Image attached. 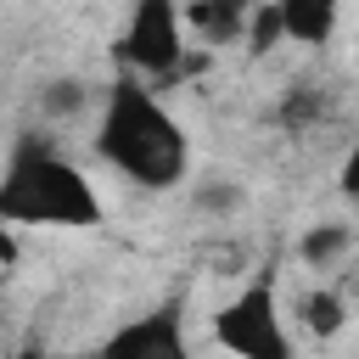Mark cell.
<instances>
[{"label":"cell","instance_id":"obj_5","mask_svg":"<svg viewBox=\"0 0 359 359\" xmlns=\"http://www.w3.org/2000/svg\"><path fill=\"white\" fill-rule=\"evenodd\" d=\"M101 353H112V359H185V331H180V314H174V309L140 314L135 325L112 331V337L101 342Z\"/></svg>","mask_w":359,"mask_h":359},{"label":"cell","instance_id":"obj_6","mask_svg":"<svg viewBox=\"0 0 359 359\" xmlns=\"http://www.w3.org/2000/svg\"><path fill=\"white\" fill-rule=\"evenodd\" d=\"M275 6H280V34L297 45H325L337 34L342 0H275Z\"/></svg>","mask_w":359,"mask_h":359},{"label":"cell","instance_id":"obj_1","mask_svg":"<svg viewBox=\"0 0 359 359\" xmlns=\"http://www.w3.org/2000/svg\"><path fill=\"white\" fill-rule=\"evenodd\" d=\"M95 151L129 185H140V191H174L191 174V140H185V129L129 73L118 84H107L101 123H95Z\"/></svg>","mask_w":359,"mask_h":359},{"label":"cell","instance_id":"obj_9","mask_svg":"<svg viewBox=\"0 0 359 359\" xmlns=\"http://www.w3.org/2000/svg\"><path fill=\"white\" fill-rule=\"evenodd\" d=\"M241 39H247L252 56L275 50V45L286 39V34H280V6H275V0H252V6H247V22H241Z\"/></svg>","mask_w":359,"mask_h":359},{"label":"cell","instance_id":"obj_7","mask_svg":"<svg viewBox=\"0 0 359 359\" xmlns=\"http://www.w3.org/2000/svg\"><path fill=\"white\" fill-rule=\"evenodd\" d=\"M348 252H353V230H348L342 219L314 224V230H303V241H297V258H303L309 269H331V264H342Z\"/></svg>","mask_w":359,"mask_h":359},{"label":"cell","instance_id":"obj_8","mask_svg":"<svg viewBox=\"0 0 359 359\" xmlns=\"http://www.w3.org/2000/svg\"><path fill=\"white\" fill-rule=\"evenodd\" d=\"M297 320L314 331V337H337L342 331V320H348V303H342V292H303L297 297Z\"/></svg>","mask_w":359,"mask_h":359},{"label":"cell","instance_id":"obj_12","mask_svg":"<svg viewBox=\"0 0 359 359\" xmlns=\"http://www.w3.org/2000/svg\"><path fill=\"white\" fill-rule=\"evenodd\" d=\"M0 264H17V241H11V224H0Z\"/></svg>","mask_w":359,"mask_h":359},{"label":"cell","instance_id":"obj_2","mask_svg":"<svg viewBox=\"0 0 359 359\" xmlns=\"http://www.w3.org/2000/svg\"><path fill=\"white\" fill-rule=\"evenodd\" d=\"M0 224H56V230H84L101 224V196L95 185L39 135H28L6 174H0Z\"/></svg>","mask_w":359,"mask_h":359},{"label":"cell","instance_id":"obj_13","mask_svg":"<svg viewBox=\"0 0 359 359\" xmlns=\"http://www.w3.org/2000/svg\"><path fill=\"white\" fill-rule=\"evenodd\" d=\"M6 275H11V264H0V280H6Z\"/></svg>","mask_w":359,"mask_h":359},{"label":"cell","instance_id":"obj_10","mask_svg":"<svg viewBox=\"0 0 359 359\" xmlns=\"http://www.w3.org/2000/svg\"><path fill=\"white\" fill-rule=\"evenodd\" d=\"M84 101H90V84H84V79H50V84L39 90V112H45V118H73Z\"/></svg>","mask_w":359,"mask_h":359},{"label":"cell","instance_id":"obj_11","mask_svg":"<svg viewBox=\"0 0 359 359\" xmlns=\"http://www.w3.org/2000/svg\"><path fill=\"white\" fill-rule=\"evenodd\" d=\"M196 208L202 213H236L241 208V185H196Z\"/></svg>","mask_w":359,"mask_h":359},{"label":"cell","instance_id":"obj_3","mask_svg":"<svg viewBox=\"0 0 359 359\" xmlns=\"http://www.w3.org/2000/svg\"><path fill=\"white\" fill-rule=\"evenodd\" d=\"M213 337L241 359H292V337L275 309V280H252L236 303H224V314L213 320Z\"/></svg>","mask_w":359,"mask_h":359},{"label":"cell","instance_id":"obj_4","mask_svg":"<svg viewBox=\"0 0 359 359\" xmlns=\"http://www.w3.org/2000/svg\"><path fill=\"white\" fill-rule=\"evenodd\" d=\"M118 62L129 73L146 79H174L185 73V45H180V6L174 0H135L123 39H118Z\"/></svg>","mask_w":359,"mask_h":359}]
</instances>
